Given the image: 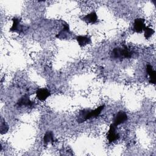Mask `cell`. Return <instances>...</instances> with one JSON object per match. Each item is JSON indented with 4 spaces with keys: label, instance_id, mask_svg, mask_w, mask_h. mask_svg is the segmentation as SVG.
I'll return each mask as SVG.
<instances>
[{
    "label": "cell",
    "instance_id": "obj_15",
    "mask_svg": "<svg viewBox=\"0 0 156 156\" xmlns=\"http://www.w3.org/2000/svg\"><path fill=\"white\" fill-rule=\"evenodd\" d=\"M1 134H4L8 130H9V126L8 125L6 124V122H5V121L1 118Z\"/></svg>",
    "mask_w": 156,
    "mask_h": 156
},
{
    "label": "cell",
    "instance_id": "obj_3",
    "mask_svg": "<svg viewBox=\"0 0 156 156\" xmlns=\"http://www.w3.org/2000/svg\"><path fill=\"white\" fill-rule=\"evenodd\" d=\"M116 126L113 123L110 126L109 130L107 134V138L109 143H113L118 140L119 138V134L116 132Z\"/></svg>",
    "mask_w": 156,
    "mask_h": 156
},
{
    "label": "cell",
    "instance_id": "obj_1",
    "mask_svg": "<svg viewBox=\"0 0 156 156\" xmlns=\"http://www.w3.org/2000/svg\"><path fill=\"white\" fill-rule=\"evenodd\" d=\"M104 105H101L96 108L94 110H90V109H83L79 112V115L77 116V121L78 122L81 123L85 121L92 118H96L98 116L100 113H101L102 110L104 109Z\"/></svg>",
    "mask_w": 156,
    "mask_h": 156
},
{
    "label": "cell",
    "instance_id": "obj_12",
    "mask_svg": "<svg viewBox=\"0 0 156 156\" xmlns=\"http://www.w3.org/2000/svg\"><path fill=\"white\" fill-rule=\"evenodd\" d=\"M76 40L78 42V44H79L80 46H85L87 44H89L91 43V41L90 37H87V36H82V35H79L76 37Z\"/></svg>",
    "mask_w": 156,
    "mask_h": 156
},
{
    "label": "cell",
    "instance_id": "obj_9",
    "mask_svg": "<svg viewBox=\"0 0 156 156\" xmlns=\"http://www.w3.org/2000/svg\"><path fill=\"white\" fill-rule=\"evenodd\" d=\"M71 35L70 30L69 29V26L68 24H66L64 26V27L56 35V38L63 40V39H66L69 38V36Z\"/></svg>",
    "mask_w": 156,
    "mask_h": 156
},
{
    "label": "cell",
    "instance_id": "obj_4",
    "mask_svg": "<svg viewBox=\"0 0 156 156\" xmlns=\"http://www.w3.org/2000/svg\"><path fill=\"white\" fill-rule=\"evenodd\" d=\"M12 20H13V24L11 28L10 29V30L12 32L18 33V34L23 33L24 32V30L26 29V27L25 26L20 24L21 20L15 17L12 19Z\"/></svg>",
    "mask_w": 156,
    "mask_h": 156
},
{
    "label": "cell",
    "instance_id": "obj_2",
    "mask_svg": "<svg viewBox=\"0 0 156 156\" xmlns=\"http://www.w3.org/2000/svg\"><path fill=\"white\" fill-rule=\"evenodd\" d=\"M133 51L126 46L122 48H115L113 49L111 57L114 59L122 60L124 58H129L132 57Z\"/></svg>",
    "mask_w": 156,
    "mask_h": 156
},
{
    "label": "cell",
    "instance_id": "obj_7",
    "mask_svg": "<svg viewBox=\"0 0 156 156\" xmlns=\"http://www.w3.org/2000/svg\"><path fill=\"white\" fill-rule=\"evenodd\" d=\"M144 20L143 18H136L135 20L133 26V30L134 32L137 33L142 32L145 27V23Z\"/></svg>",
    "mask_w": 156,
    "mask_h": 156
},
{
    "label": "cell",
    "instance_id": "obj_11",
    "mask_svg": "<svg viewBox=\"0 0 156 156\" xmlns=\"http://www.w3.org/2000/svg\"><path fill=\"white\" fill-rule=\"evenodd\" d=\"M147 73L149 76V83L155 84L156 82V73L153 69L152 66L151 65H147L146 66Z\"/></svg>",
    "mask_w": 156,
    "mask_h": 156
},
{
    "label": "cell",
    "instance_id": "obj_13",
    "mask_svg": "<svg viewBox=\"0 0 156 156\" xmlns=\"http://www.w3.org/2000/svg\"><path fill=\"white\" fill-rule=\"evenodd\" d=\"M43 142L44 144H48L49 143H54V135L52 132L51 131H47L44 135L43 137Z\"/></svg>",
    "mask_w": 156,
    "mask_h": 156
},
{
    "label": "cell",
    "instance_id": "obj_5",
    "mask_svg": "<svg viewBox=\"0 0 156 156\" xmlns=\"http://www.w3.org/2000/svg\"><path fill=\"white\" fill-rule=\"evenodd\" d=\"M128 119V116L126 112L123 111L118 112L113 118V124H115L116 126L125 122Z\"/></svg>",
    "mask_w": 156,
    "mask_h": 156
},
{
    "label": "cell",
    "instance_id": "obj_8",
    "mask_svg": "<svg viewBox=\"0 0 156 156\" xmlns=\"http://www.w3.org/2000/svg\"><path fill=\"white\" fill-rule=\"evenodd\" d=\"M36 95L38 99L43 101L51 95V93L46 88H40L36 91Z\"/></svg>",
    "mask_w": 156,
    "mask_h": 156
},
{
    "label": "cell",
    "instance_id": "obj_6",
    "mask_svg": "<svg viewBox=\"0 0 156 156\" xmlns=\"http://www.w3.org/2000/svg\"><path fill=\"white\" fill-rule=\"evenodd\" d=\"M17 105L18 107L25 106L28 107H34L35 106V102L30 101L28 94H25L19 99L17 102Z\"/></svg>",
    "mask_w": 156,
    "mask_h": 156
},
{
    "label": "cell",
    "instance_id": "obj_10",
    "mask_svg": "<svg viewBox=\"0 0 156 156\" xmlns=\"http://www.w3.org/2000/svg\"><path fill=\"white\" fill-rule=\"evenodd\" d=\"M82 20L88 24H94L98 21V16L95 12H92L83 16Z\"/></svg>",
    "mask_w": 156,
    "mask_h": 156
},
{
    "label": "cell",
    "instance_id": "obj_14",
    "mask_svg": "<svg viewBox=\"0 0 156 156\" xmlns=\"http://www.w3.org/2000/svg\"><path fill=\"white\" fill-rule=\"evenodd\" d=\"M144 37L146 39L150 38L154 33V30L149 27H146L144 29Z\"/></svg>",
    "mask_w": 156,
    "mask_h": 156
}]
</instances>
